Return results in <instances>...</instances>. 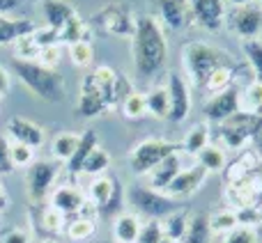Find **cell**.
<instances>
[{"label":"cell","instance_id":"1","mask_svg":"<svg viewBox=\"0 0 262 243\" xmlns=\"http://www.w3.org/2000/svg\"><path fill=\"white\" fill-rule=\"evenodd\" d=\"M122 83L124 78L108 64L88 69L78 83L76 115L83 119H95L99 115H106L108 110L118 108L120 99L127 94V92H122Z\"/></svg>","mask_w":262,"mask_h":243},{"label":"cell","instance_id":"2","mask_svg":"<svg viewBox=\"0 0 262 243\" xmlns=\"http://www.w3.org/2000/svg\"><path fill=\"white\" fill-rule=\"evenodd\" d=\"M134 69L140 78H154L163 71L168 62L166 28L157 14H140L136 23V35L131 37Z\"/></svg>","mask_w":262,"mask_h":243},{"label":"cell","instance_id":"3","mask_svg":"<svg viewBox=\"0 0 262 243\" xmlns=\"http://www.w3.org/2000/svg\"><path fill=\"white\" fill-rule=\"evenodd\" d=\"M12 71L18 81L23 83L28 92L41 101L49 104H60L64 101V76L58 69H49L39 62H30V60H12Z\"/></svg>","mask_w":262,"mask_h":243},{"label":"cell","instance_id":"4","mask_svg":"<svg viewBox=\"0 0 262 243\" xmlns=\"http://www.w3.org/2000/svg\"><path fill=\"white\" fill-rule=\"evenodd\" d=\"M182 64H184L186 81L191 87L203 90L205 81L216 71L219 67H230L232 60L223 48L207 41H186L182 46Z\"/></svg>","mask_w":262,"mask_h":243},{"label":"cell","instance_id":"5","mask_svg":"<svg viewBox=\"0 0 262 243\" xmlns=\"http://www.w3.org/2000/svg\"><path fill=\"white\" fill-rule=\"evenodd\" d=\"M127 202L134 207V213L143 221H163L166 216L180 211V200L168 198L161 190H154L149 186H129L127 188Z\"/></svg>","mask_w":262,"mask_h":243},{"label":"cell","instance_id":"6","mask_svg":"<svg viewBox=\"0 0 262 243\" xmlns=\"http://www.w3.org/2000/svg\"><path fill=\"white\" fill-rule=\"evenodd\" d=\"M92 23L99 28L104 35L118 37V39H131L136 35V23H138V14L129 3L122 0H113L106 3L92 14Z\"/></svg>","mask_w":262,"mask_h":243},{"label":"cell","instance_id":"7","mask_svg":"<svg viewBox=\"0 0 262 243\" xmlns=\"http://www.w3.org/2000/svg\"><path fill=\"white\" fill-rule=\"evenodd\" d=\"M180 152V144L163 138H147L134 144L129 152V167L136 177H147L166 156Z\"/></svg>","mask_w":262,"mask_h":243},{"label":"cell","instance_id":"8","mask_svg":"<svg viewBox=\"0 0 262 243\" xmlns=\"http://www.w3.org/2000/svg\"><path fill=\"white\" fill-rule=\"evenodd\" d=\"M260 124V117L249 113H235L230 119H226L223 124H219V147H223L228 152H242L244 144L249 140H253V133Z\"/></svg>","mask_w":262,"mask_h":243},{"label":"cell","instance_id":"9","mask_svg":"<svg viewBox=\"0 0 262 243\" xmlns=\"http://www.w3.org/2000/svg\"><path fill=\"white\" fill-rule=\"evenodd\" d=\"M62 172V165L58 161H35L26 170V190L32 204H46V198L53 190V184L58 175Z\"/></svg>","mask_w":262,"mask_h":243},{"label":"cell","instance_id":"10","mask_svg":"<svg viewBox=\"0 0 262 243\" xmlns=\"http://www.w3.org/2000/svg\"><path fill=\"white\" fill-rule=\"evenodd\" d=\"M226 26L242 41L262 37V7L258 3L244 7H230L226 14Z\"/></svg>","mask_w":262,"mask_h":243},{"label":"cell","instance_id":"11","mask_svg":"<svg viewBox=\"0 0 262 243\" xmlns=\"http://www.w3.org/2000/svg\"><path fill=\"white\" fill-rule=\"evenodd\" d=\"M163 85H166L168 99H170V115H168V119L175 121V124H182V121L189 119L191 108H193V96H191L193 87L189 85L186 76L180 71H168Z\"/></svg>","mask_w":262,"mask_h":243},{"label":"cell","instance_id":"12","mask_svg":"<svg viewBox=\"0 0 262 243\" xmlns=\"http://www.w3.org/2000/svg\"><path fill=\"white\" fill-rule=\"evenodd\" d=\"M191 12H193V23L207 32H219L226 26L228 5L226 0H189Z\"/></svg>","mask_w":262,"mask_h":243},{"label":"cell","instance_id":"13","mask_svg":"<svg viewBox=\"0 0 262 243\" xmlns=\"http://www.w3.org/2000/svg\"><path fill=\"white\" fill-rule=\"evenodd\" d=\"M205 119L212 124H223L226 119H230L235 113H239V90L235 85L228 90L212 94V99L203 106Z\"/></svg>","mask_w":262,"mask_h":243},{"label":"cell","instance_id":"14","mask_svg":"<svg viewBox=\"0 0 262 243\" xmlns=\"http://www.w3.org/2000/svg\"><path fill=\"white\" fill-rule=\"evenodd\" d=\"M49 204L58 209L60 213H64V216H78V213H83L90 207L88 198H85V190L74 184H62L51 190Z\"/></svg>","mask_w":262,"mask_h":243},{"label":"cell","instance_id":"15","mask_svg":"<svg viewBox=\"0 0 262 243\" xmlns=\"http://www.w3.org/2000/svg\"><path fill=\"white\" fill-rule=\"evenodd\" d=\"M207 177L209 175L198 165V163L191 165V167H182L180 175L168 184V188L163 190V193H166L168 198H172V200H184V198H189V195H193L195 190L205 184Z\"/></svg>","mask_w":262,"mask_h":243},{"label":"cell","instance_id":"16","mask_svg":"<svg viewBox=\"0 0 262 243\" xmlns=\"http://www.w3.org/2000/svg\"><path fill=\"white\" fill-rule=\"evenodd\" d=\"M7 138H12V142H23L28 147L39 149L46 140V133L37 121L21 117V115H14L7 121Z\"/></svg>","mask_w":262,"mask_h":243},{"label":"cell","instance_id":"17","mask_svg":"<svg viewBox=\"0 0 262 243\" xmlns=\"http://www.w3.org/2000/svg\"><path fill=\"white\" fill-rule=\"evenodd\" d=\"M159 21L163 28L170 30H182V28L193 23V12H191L189 0H161L159 3Z\"/></svg>","mask_w":262,"mask_h":243},{"label":"cell","instance_id":"18","mask_svg":"<svg viewBox=\"0 0 262 243\" xmlns=\"http://www.w3.org/2000/svg\"><path fill=\"white\" fill-rule=\"evenodd\" d=\"M41 14H44V26L60 32L72 18L78 16L76 7L69 0H41Z\"/></svg>","mask_w":262,"mask_h":243},{"label":"cell","instance_id":"19","mask_svg":"<svg viewBox=\"0 0 262 243\" xmlns=\"http://www.w3.org/2000/svg\"><path fill=\"white\" fill-rule=\"evenodd\" d=\"M35 28H37V23L32 18L0 14V46H9V44L14 46L21 37L30 35Z\"/></svg>","mask_w":262,"mask_h":243},{"label":"cell","instance_id":"20","mask_svg":"<svg viewBox=\"0 0 262 243\" xmlns=\"http://www.w3.org/2000/svg\"><path fill=\"white\" fill-rule=\"evenodd\" d=\"M143 218L136 216L134 211H122L113 218L111 225V234H113V243H136L138 234L143 230Z\"/></svg>","mask_w":262,"mask_h":243},{"label":"cell","instance_id":"21","mask_svg":"<svg viewBox=\"0 0 262 243\" xmlns=\"http://www.w3.org/2000/svg\"><path fill=\"white\" fill-rule=\"evenodd\" d=\"M115 186H118V179H115V177H106V175L92 177V181L85 188L88 204L95 207L97 211L101 213L106 207H108L111 198H113V193H115Z\"/></svg>","mask_w":262,"mask_h":243},{"label":"cell","instance_id":"22","mask_svg":"<svg viewBox=\"0 0 262 243\" xmlns=\"http://www.w3.org/2000/svg\"><path fill=\"white\" fill-rule=\"evenodd\" d=\"M180 170H182V156H180V152H175V154H170V156H166V158H163V161L159 163V165L147 175L149 188L161 190V193H163V190L168 188V184H170V181L175 179L177 175H180Z\"/></svg>","mask_w":262,"mask_h":243},{"label":"cell","instance_id":"23","mask_svg":"<svg viewBox=\"0 0 262 243\" xmlns=\"http://www.w3.org/2000/svg\"><path fill=\"white\" fill-rule=\"evenodd\" d=\"M209 142H212L209 124L207 121H198V124H193L184 133V138H182V142H180V149L186 152V154H191V156H198Z\"/></svg>","mask_w":262,"mask_h":243},{"label":"cell","instance_id":"24","mask_svg":"<svg viewBox=\"0 0 262 243\" xmlns=\"http://www.w3.org/2000/svg\"><path fill=\"white\" fill-rule=\"evenodd\" d=\"M99 144V138H97V133L92 129H88L85 133H81V142H78V147H76V152H74V156L69 158L67 163H64V170L69 172L72 177H76V175H81V170H83V163H85V158L90 156V152Z\"/></svg>","mask_w":262,"mask_h":243},{"label":"cell","instance_id":"25","mask_svg":"<svg viewBox=\"0 0 262 243\" xmlns=\"http://www.w3.org/2000/svg\"><path fill=\"white\" fill-rule=\"evenodd\" d=\"M195 163H198L207 175H219V172H223L228 165V152L223 147H219L216 142H209L207 147L195 156Z\"/></svg>","mask_w":262,"mask_h":243},{"label":"cell","instance_id":"26","mask_svg":"<svg viewBox=\"0 0 262 243\" xmlns=\"http://www.w3.org/2000/svg\"><path fill=\"white\" fill-rule=\"evenodd\" d=\"M258 154L255 152H246V149H242L239 152V156L235 158V161H230L226 165V184H230V181H237V179H242V177H246V175H251V172H255L258 170Z\"/></svg>","mask_w":262,"mask_h":243},{"label":"cell","instance_id":"27","mask_svg":"<svg viewBox=\"0 0 262 243\" xmlns=\"http://www.w3.org/2000/svg\"><path fill=\"white\" fill-rule=\"evenodd\" d=\"M145 101H147V115L154 119H168L170 115V99H168L166 85H154L145 92Z\"/></svg>","mask_w":262,"mask_h":243},{"label":"cell","instance_id":"28","mask_svg":"<svg viewBox=\"0 0 262 243\" xmlns=\"http://www.w3.org/2000/svg\"><path fill=\"white\" fill-rule=\"evenodd\" d=\"M97 232V223L92 216H85V213H78V216H72L69 218V223L64 225V234H67L69 241H88L92 239Z\"/></svg>","mask_w":262,"mask_h":243},{"label":"cell","instance_id":"29","mask_svg":"<svg viewBox=\"0 0 262 243\" xmlns=\"http://www.w3.org/2000/svg\"><path fill=\"white\" fill-rule=\"evenodd\" d=\"M78 142H81V133H74V131H62L53 138L51 142V154H53V161L58 163H67L74 156Z\"/></svg>","mask_w":262,"mask_h":243},{"label":"cell","instance_id":"30","mask_svg":"<svg viewBox=\"0 0 262 243\" xmlns=\"http://www.w3.org/2000/svg\"><path fill=\"white\" fill-rule=\"evenodd\" d=\"M120 110L127 119H143L147 117V101H145V92L129 87L127 94L120 99Z\"/></svg>","mask_w":262,"mask_h":243},{"label":"cell","instance_id":"31","mask_svg":"<svg viewBox=\"0 0 262 243\" xmlns=\"http://www.w3.org/2000/svg\"><path fill=\"white\" fill-rule=\"evenodd\" d=\"M239 110L262 117V81L253 78L244 90H239Z\"/></svg>","mask_w":262,"mask_h":243},{"label":"cell","instance_id":"32","mask_svg":"<svg viewBox=\"0 0 262 243\" xmlns=\"http://www.w3.org/2000/svg\"><path fill=\"white\" fill-rule=\"evenodd\" d=\"M209 221V230H212L214 236H226L228 232H232L239 223H237V211L235 209H219V211H214L212 216H207Z\"/></svg>","mask_w":262,"mask_h":243},{"label":"cell","instance_id":"33","mask_svg":"<svg viewBox=\"0 0 262 243\" xmlns=\"http://www.w3.org/2000/svg\"><path fill=\"white\" fill-rule=\"evenodd\" d=\"M67 55L74 67L88 71V69H92V62H95V46H92V41H74V44L67 46Z\"/></svg>","mask_w":262,"mask_h":243},{"label":"cell","instance_id":"34","mask_svg":"<svg viewBox=\"0 0 262 243\" xmlns=\"http://www.w3.org/2000/svg\"><path fill=\"white\" fill-rule=\"evenodd\" d=\"M214 234L209 230V221L205 213H198L189 221V230H186L182 243H212Z\"/></svg>","mask_w":262,"mask_h":243},{"label":"cell","instance_id":"35","mask_svg":"<svg viewBox=\"0 0 262 243\" xmlns=\"http://www.w3.org/2000/svg\"><path fill=\"white\" fill-rule=\"evenodd\" d=\"M108 167H111V154H108V149H104L101 144H97V147L90 152V156L85 158V163H83L81 175L99 177V175H106V170H108Z\"/></svg>","mask_w":262,"mask_h":243},{"label":"cell","instance_id":"36","mask_svg":"<svg viewBox=\"0 0 262 243\" xmlns=\"http://www.w3.org/2000/svg\"><path fill=\"white\" fill-rule=\"evenodd\" d=\"M189 221H191V218L186 216L184 209H180V211L166 216L161 221L163 236H168V239H175V241H182V239H184V234H186V230H189Z\"/></svg>","mask_w":262,"mask_h":243},{"label":"cell","instance_id":"37","mask_svg":"<svg viewBox=\"0 0 262 243\" xmlns=\"http://www.w3.org/2000/svg\"><path fill=\"white\" fill-rule=\"evenodd\" d=\"M67 216L64 213H60L55 207H51V204H39V225L44 232H49V234H60V232H64V225H67Z\"/></svg>","mask_w":262,"mask_h":243},{"label":"cell","instance_id":"38","mask_svg":"<svg viewBox=\"0 0 262 243\" xmlns=\"http://www.w3.org/2000/svg\"><path fill=\"white\" fill-rule=\"evenodd\" d=\"M232 81H235V69H232V64L230 67H219L216 71H212V76L205 81L203 90H207L209 94H219V92L232 87Z\"/></svg>","mask_w":262,"mask_h":243},{"label":"cell","instance_id":"39","mask_svg":"<svg viewBox=\"0 0 262 243\" xmlns=\"http://www.w3.org/2000/svg\"><path fill=\"white\" fill-rule=\"evenodd\" d=\"M9 158H12L14 170H28L37 161V149L23 142H9Z\"/></svg>","mask_w":262,"mask_h":243},{"label":"cell","instance_id":"40","mask_svg":"<svg viewBox=\"0 0 262 243\" xmlns=\"http://www.w3.org/2000/svg\"><path fill=\"white\" fill-rule=\"evenodd\" d=\"M242 51H244L246 62H249L251 69H253L255 81H262V39L242 41Z\"/></svg>","mask_w":262,"mask_h":243},{"label":"cell","instance_id":"41","mask_svg":"<svg viewBox=\"0 0 262 243\" xmlns=\"http://www.w3.org/2000/svg\"><path fill=\"white\" fill-rule=\"evenodd\" d=\"M237 223L242 227H258L262 223V207L260 204H251V207L244 209H237Z\"/></svg>","mask_w":262,"mask_h":243},{"label":"cell","instance_id":"42","mask_svg":"<svg viewBox=\"0 0 262 243\" xmlns=\"http://www.w3.org/2000/svg\"><path fill=\"white\" fill-rule=\"evenodd\" d=\"M62 53H64V46H62V44L46 46V48H41V53H39V58H37V62L44 64V67H49V69H58L60 62H62Z\"/></svg>","mask_w":262,"mask_h":243},{"label":"cell","instance_id":"43","mask_svg":"<svg viewBox=\"0 0 262 243\" xmlns=\"http://www.w3.org/2000/svg\"><path fill=\"white\" fill-rule=\"evenodd\" d=\"M161 239H163L161 221H145L136 243H161Z\"/></svg>","mask_w":262,"mask_h":243},{"label":"cell","instance_id":"44","mask_svg":"<svg viewBox=\"0 0 262 243\" xmlns=\"http://www.w3.org/2000/svg\"><path fill=\"white\" fill-rule=\"evenodd\" d=\"M223 243H258V232H255L253 227L237 225L235 230L223 236Z\"/></svg>","mask_w":262,"mask_h":243},{"label":"cell","instance_id":"45","mask_svg":"<svg viewBox=\"0 0 262 243\" xmlns=\"http://www.w3.org/2000/svg\"><path fill=\"white\" fill-rule=\"evenodd\" d=\"M14 172L12 158H9V138L0 133V177H7Z\"/></svg>","mask_w":262,"mask_h":243},{"label":"cell","instance_id":"46","mask_svg":"<svg viewBox=\"0 0 262 243\" xmlns=\"http://www.w3.org/2000/svg\"><path fill=\"white\" fill-rule=\"evenodd\" d=\"M30 232L23 230V227H14V230H9L7 234L3 236V243H30Z\"/></svg>","mask_w":262,"mask_h":243},{"label":"cell","instance_id":"47","mask_svg":"<svg viewBox=\"0 0 262 243\" xmlns=\"http://www.w3.org/2000/svg\"><path fill=\"white\" fill-rule=\"evenodd\" d=\"M9 90H12V74H9L5 67H0V99L7 96Z\"/></svg>","mask_w":262,"mask_h":243},{"label":"cell","instance_id":"48","mask_svg":"<svg viewBox=\"0 0 262 243\" xmlns=\"http://www.w3.org/2000/svg\"><path fill=\"white\" fill-rule=\"evenodd\" d=\"M23 3H39V0H0V14H12Z\"/></svg>","mask_w":262,"mask_h":243},{"label":"cell","instance_id":"49","mask_svg":"<svg viewBox=\"0 0 262 243\" xmlns=\"http://www.w3.org/2000/svg\"><path fill=\"white\" fill-rule=\"evenodd\" d=\"M253 144H255V154L262 156V117H260L258 129H255V133H253Z\"/></svg>","mask_w":262,"mask_h":243},{"label":"cell","instance_id":"50","mask_svg":"<svg viewBox=\"0 0 262 243\" xmlns=\"http://www.w3.org/2000/svg\"><path fill=\"white\" fill-rule=\"evenodd\" d=\"M7 207H9V195H7V190H5V184L0 181V213L7 211Z\"/></svg>","mask_w":262,"mask_h":243},{"label":"cell","instance_id":"51","mask_svg":"<svg viewBox=\"0 0 262 243\" xmlns=\"http://www.w3.org/2000/svg\"><path fill=\"white\" fill-rule=\"evenodd\" d=\"M255 0H226L228 7H244V5H253Z\"/></svg>","mask_w":262,"mask_h":243},{"label":"cell","instance_id":"52","mask_svg":"<svg viewBox=\"0 0 262 243\" xmlns=\"http://www.w3.org/2000/svg\"><path fill=\"white\" fill-rule=\"evenodd\" d=\"M161 243H182V241H175V239H168V236H163Z\"/></svg>","mask_w":262,"mask_h":243},{"label":"cell","instance_id":"53","mask_svg":"<svg viewBox=\"0 0 262 243\" xmlns=\"http://www.w3.org/2000/svg\"><path fill=\"white\" fill-rule=\"evenodd\" d=\"M39 243H58V241H55V239H41Z\"/></svg>","mask_w":262,"mask_h":243},{"label":"cell","instance_id":"54","mask_svg":"<svg viewBox=\"0 0 262 243\" xmlns=\"http://www.w3.org/2000/svg\"><path fill=\"white\" fill-rule=\"evenodd\" d=\"M260 204H262V195H260Z\"/></svg>","mask_w":262,"mask_h":243},{"label":"cell","instance_id":"55","mask_svg":"<svg viewBox=\"0 0 262 243\" xmlns=\"http://www.w3.org/2000/svg\"><path fill=\"white\" fill-rule=\"evenodd\" d=\"M260 7H262V0H260Z\"/></svg>","mask_w":262,"mask_h":243}]
</instances>
